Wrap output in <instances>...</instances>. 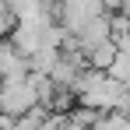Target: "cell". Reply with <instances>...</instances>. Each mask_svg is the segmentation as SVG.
Returning <instances> with one entry per match:
<instances>
[{"label":"cell","mask_w":130,"mask_h":130,"mask_svg":"<svg viewBox=\"0 0 130 130\" xmlns=\"http://www.w3.org/2000/svg\"><path fill=\"white\" fill-rule=\"evenodd\" d=\"M106 11H130V0H102Z\"/></svg>","instance_id":"8992f818"},{"label":"cell","mask_w":130,"mask_h":130,"mask_svg":"<svg viewBox=\"0 0 130 130\" xmlns=\"http://www.w3.org/2000/svg\"><path fill=\"white\" fill-rule=\"evenodd\" d=\"M74 99L85 109H95V112H112V109H127L130 106V91L109 70H91L88 67L85 74L74 81Z\"/></svg>","instance_id":"6da1fadb"},{"label":"cell","mask_w":130,"mask_h":130,"mask_svg":"<svg viewBox=\"0 0 130 130\" xmlns=\"http://www.w3.org/2000/svg\"><path fill=\"white\" fill-rule=\"evenodd\" d=\"M32 106H39V88H35V77L32 70L18 77V81H0V112L7 116H21Z\"/></svg>","instance_id":"7a4b0ae2"},{"label":"cell","mask_w":130,"mask_h":130,"mask_svg":"<svg viewBox=\"0 0 130 130\" xmlns=\"http://www.w3.org/2000/svg\"><path fill=\"white\" fill-rule=\"evenodd\" d=\"M91 130H130V116L123 109H112V112H99L95 127Z\"/></svg>","instance_id":"277c9868"},{"label":"cell","mask_w":130,"mask_h":130,"mask_svg":"<svg viewBox=\"0 0 130 130\" xmlns=\"http://www.w3.org/2000/svg\"><path fill=\"white\" fill-rule=\"evenodd\" d=\"M116 53H120V46L112 42V39H106V42H99V46H91L85 53V60L91 70H109L112 67V60H116Z\"/></svg>","instance_id":"3957f363"},{"label":"cell","mask_w":130,"mask_h":130,"mask_svg":"<svg viewBox=\"0 0 130 130\" xmlns=\"http://www.w3.org/2000/svg\"><path fill=\"white\" fill-rule=\"evenodd\" d=\"M7 28H11V11H7V4L0 0V35H4Z\"/></svg>","instance_id":"5b68a950"},{"label":"cell","mask_w":130,"mask_h":130,"mask_svg":"<svg viewBox=\"0 0 130 130\" xmlns=\"http://www.w3.org/2000/svg\"><path fill=\"white\" fill-rule=\"evenodd\" d=\"M46 4H49V0H46Z\"/></svg>","instance_id":"52a82bcc"}]
</instances>
